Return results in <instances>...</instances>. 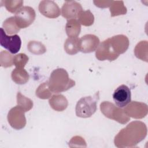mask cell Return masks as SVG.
I'll return each instance as SVG.
<instances>
[{"label":"cell","mask_w":148,"mask_h":148,"mask_svg":"<svg viewBox=\"0 0 148 148\" xmlns=\"http://www.w3.org/2000/svg\"><path fill=\"white\" fill-rule=\"evenodd\" d=\"M109 40L114 51L119 55L125 53L129 47V39L125 35H117L110 38Z\"/></svg>","instance_id":"5bb4252c"},{"label":"cell","mask_w":148,"mask_h":148,"mask_svg":"<svg viewBox=\"0 0 148 148\" xmlns=\"http://www.w3.org/2000/svg\"><path fill=\"white\" fill-rule=\"evenodd\" d=\"M51 91L49 87L48 81L40 84L36 90V95L40 99H46L51 97Z\"/></svg>","instance_id":"d4e9b609"},{"label":"cell","mask_w":148,"mask_h":148,"mask_svg":"<svg viewBox=\"0 0 148 148\" xmlns=\"http://www.w3.org/2000/svg\"><path fill=\"white\" fill-rule=\"evenodd\" d=\"M147 133V127L144 123L132 121L116 135L114 143L117 147H134L146 138Z\"/></svg>","instance_id":"6da1fadb"},{"label":"cell","mask_w":148,"mask_h":148,"mask_svg":"<svg viewBox=\"0 0 148 148\" xmlns=\"http://www.w3.org/2000/svg\"><path fill=\"white\" fill-rule=\"evenodd\" d=\"M64 50L69 55H74L80 51V39L77 37H68L64 43Z\"/></svg>","instance_id":"2e32d148"},{"label":"cell","mask_w":148,"mask_h":148,"mask_svg":"<svg viewBox=\"0 0 148 148\" xmlns=\"http://www.w3.org/2000/svg\"><path fill=\"white\" fill-rule=\"evenodd\" d=\"M96 58L99 61L109 60L110 61L116 60L119 55L113 48L109 38L100 43L95 52Z\"/></svg>","instance_id":"ba28073f"},{"label":"cell","mask_w":148,"mask_h":148,"mask_svg":"<svg viewBox=\"0 0 148 148\" xmlns=\"http://www.w3.org/2000/svg\"><path fill=\"white\" fill-rule=\"evenodd\" d=\"M24 110L20 106L12 108L8 112V121L10 125L16 130H21L26 125V118Z\"/></svg>","instance_id":"8992f818"},{"label":"cell","mask_w":148,"mask_h":148,"mask_svg":"<svg viewBox=\"0 0 148 148\" xmlns=\"http://www.w3.org/2000/svg\"><path fill=\"white\" fill-rule=\"evenodd\" d=\"M99 44V38L95 35L86 34L80 39V51L89 53L97 50Z\"/></svg>","instance_id":"4fadbf2b"},{"label":"cell","mask_w":148,"mask_h":148,"mask_svg":"<svg viewBox=\"0 0 148 148\" xmlns=\"http://www.w3.org/2000/svg\"><path fill=\"white\" fill-rule=\"evenodd\" d=\"M100 109L105 117L120 124H125L130 120V117L125 113L124 109L116 106L110 102H102L100 104Z\"/></svg>","instance_id":"277c9868"},{"label":"cell","mask_w":148,"mask_h":148,"mask_svg":"<svg viewBox=\"0 0 148 148\" xmlns=\"http://www.w3.org/2000/svg\"><path fill=\"white\" fill-rule=\"evenodd\" d=\"M48 84L51 92L58 94L73 87L75 82L69 78L68 73L65 69L57 68L51 73Z\"/></svg>","instance_id":"7a4b0ae2"},{"label":"cell","mask_w":148,"mask_h":148,"mask_svg":"<svg viewBox=\"0 0 148 148\" xmlns=\"http://www.w3.org/2000/svg\"><path fill=\"white\" fill-rule=\"evenodd\" d=\"M124 110L130 117L140 119L144 118L147 114L148 108L147 104L143 102L131 101Z\"/></svg>","instance_id":"9c48e42d"},{"label":"cell","mask_w":148,"mask_h":148,"mask_svg":"<svg viewBox=\"0 0 148 148\" xmlns=\"http://www.w3.org/2000/svg\"><path fill=\"white\" fill-rule=\"evenodd\" d=\"M110 12L112 17L125 14L127 13V8L124 5V2L120 1H113L112 2L110 6Z\"/></svg>","instance_id":"44dd1931"},{"label":"cell","mask_w":148,"mask_h":148,"mask_svg":"<svg viewBox=\"0 0 148 148\" xmlns=\"http://www.w3.org/2000/svg\"><path fill=\"white\" fill-rule=\"evenodd\" d=\"M113 1H94V3L95 6L101 8H105L110 6Z\"/></svg>","instance_id":"f1b7e54d"},{"label":"cell","mask_w":148,"mask_h":148,"mask_svg":"<svg viewBox=\"0 0 148 148\" xmlns=\"http://www.w3.org/2000/svg\"><path fill=\"white\" fill-rule=\"evenodd\" d=\"M83 11L80 3L74 1H66L61 8V15L67 20L76 19Z\"/></svg>","instance_id":"8fae6325"},{"label":"cell","mask_w":148,"mask_h":148,"mask_svg":"<svg viewBox=\"0 0 148 148\" xmlns=\"http://www.w3.org/2000/svg\"><path fill=\"white\" fill-rule=\"evenodd\" d=\"M17 105L22 108L25 112L30 110L33 107L32 101L23 95L20 92L17 94Z\"/></svg>","instance_id":"7402d4cb"},{"label":"cell","mask_w":148,"mask_h":148,"mask_svg":"<svg viewBox=\"0 0 148 148\" xmlns=\"http://www.w3.org/2000/svg\"><path fill=\"white\" fill-rule=\"evenodd\" d=\"M11 77L12 80L18 84H24L29 80L28 72L22 68H17L12 72Z\"/></svg>","instance_id":"e0dca14e"},{"label":"cell","mask_w":148,"mask_h":148,"mask_svg":"<svg viewBox=\"0 0 148 148\" xmlns=\"http://www.w3.org/2000/svg\"><path fill=\"white\" fill-rule=\"evenodd\" d=\"M38 9L42 15L50 18H57L61 14L60 8L53 1H42L39 5Z\"/></svg>","instance_id":"7c38bea8"},{"label":"cell","mask_w":148,"mask_h":148,"mask_svg":"<svg viewBox=\"0 0 148 148\" xmlns=\"http://www.w3.org/2000/svg\"><path fill=\"white\" fill-rule=\"evenodd\" d=\"M18 27L21 28H25L33 23L36 17L34 9L28 6L21 8L14 16Z\"/></svg>","instance_id":"5b68a950"},{"label":"cell","mask_w":148,"mask_h":148,"mask_svg":"<svg viewBox=\"0 0 148 148\" xmlns=\"http://www.w3.org/2000/svg\"><path fill=\"white\" fill-rule=\"evenodd\" d=\"M81 31V25L76 19L68 20L65 25V31L69 37H77Z\"/></svg>","instance_id":"ac0fdd59"},{"label":"cell","mask_w":148,"mask_h":148,"mask_svg":"<svg viewBox=\"0 0 148 148\" xmlns=\"http://www.w3.org/2000/svg\"><path fill=\"white\" fill-rule=\"evenodd\" d=\"M78 21L84 26L91 25L94 21V17L90 10L82 11L78 17Z\"/></svg>","instance_id":"603a6c76"},{"label":"cell","mask_w":148,"mask_h":148,"mask_svg":"<svg viewBox=\"0 0 148 148\" xmlns=\"http://www.w3.org/2000/svg\"><path fill=\"white\" fill-rule=\"evenodd\" d=\"M27 49L31 53L37 55L42 54L46 51L45 45L38 41L32 40L29 42L27 45Z\"/></svg>","instance_id":"cb8c5ba5"},{"label":"cell","mask_w":148,"mask_h":148,"mask_svg":"<svg viewBox=\"0 0 148 148\" xmlns=\"http://www.w3.org/2000/svg\"><path fill=\"white\" fill-rule=\"evenodd\" d=\"M4 4L6 9L10 13H14L17 10L18 11L23 4V1H11L6 0L4 1Z\"/></svg>","instance_id":"4316f807"},{"label":"cell","mask_w":148,"mask_h":148,"mask_svg":"<svg viewBox=\"0 0 148 148\" xmlns=\"http://www.w3.org/2000/svg\"><path fill=\"white\" fill-rule=\"evenodd\" d=\"M0 44L1 46L7 49L11 53L16 54L21 48V40L17 35H7L5 32V30L1 28Z\"/></svg>","instance_id":"52a82bcc"},{"label":"cell","mask_w":148,"mask_h":148,"mask_svg":"<svg viewBox=\"0 0 148 148\" xmlns=\"http://www.w3.org/2000/svg\"><path fill=\"white\" fill-rule=\"evenodd\" d=\"M99 99V92L94 96L81 98L77 102L75 112L77 117L88 118L91 117L97 109V101Z\"/></svg>","instance_id":"3957f363"},{"label":"cell","mask_w":148,"mask_h":148,"mask_svg":"<svg viewBox=\"0 0 148 148\" xmlns=\"http://www.w3.org/2000/svg\"><path fill=\"white\" fill-rule=\"evenodd\" d=\"M2 26L5 31L9 35L16 34L18 33L20 29L16 22L14 17H10L6 19Z\"/></svg>","instance_id":"ffe728a7"},{"label":"cell","mask_w":148,"mask_h":148,"mask_svg":"<svg viewBox=\"0 0 148 148\" xmlns=\"http://www.w3.org/2000/svg\"><path fill=\"white\" fill-rule=\"evenodd\" d=\"M148 43L147 40H142L139 42L135 46L134 49V54L135 56L142 61L147 62L148 54Z\"/></svg>","instance_id":"d6986e66"},{"label":"cell","mask_w":148,"mask_h":148,"mask_svg":"<svg viewBox=\"0 0 148 148\" xmlns=\"http://www.w3.org/2000/svg\"><path fill=\"white\" fill-rule=\"evenodd\" d=\"M28 61V57L24 53H19L13 57V65L17 68H24Z\"/></svg>","instance_id":"83f0119b"},{"label":"cell","mask_w":148,"mask_h":148,"mask_svg":"<svg viewBox=\"0 0 148 148\" xmlns=\"http://www.w3.org/2000/svg\"><path fill=\"white\" fill-rule=\"evenodd\" d=\"M49 103L51 108L57 112H62L65 110L68 105L67 99L61 94L53 95L49 99Z\"/></svg>","instance_id":"9a60e30c"},{"label":"cell","mask_w":148,"mask_h":148,"mask_svg":"<svg viewBox=\"0 0 148 148\" xmlns=\"http://www.w3.org/2000/svg\"><path fill=\"white\" fill-rule=\"evenodd\" d=\"M13 57L9 52L2 50L0 53V64L4 68L10 67L13 65Z\"/></svg>","instance_id":"484cf974"},{"label":"cell","mask_w":148,"mask_h":148,"mask_svg":"<svg viewBox=\"0 0 148 148\" xmlns=\"http://www.w3.org/2000/svg\"><path fill=\"white\" fill-rule=\"evenodd\" d=\"M113 98L116 105L119 108L125 107L131 101L130 88L126 85L119 86L113 94Z\"/></svg>","instance_id":"30bf717a"}]
</instances>
